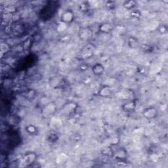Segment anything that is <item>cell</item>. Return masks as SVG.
Segmentation results:
<instances>
[{
    "label": "cell",
    "mask_w": 168,
    "mask_h": 168,
    "mask_svg": "<svg viewBox=\"0 0 168 168\" xmlns=\"http://www.w3.org/2000/svg\"><path fill=\"white\" fill-rule=\"evenodd\" d=\"M75 20V14L71 9H66L63 11L60 17V21L66 25H70Z\"/></svg>",
    "instance_id": "obj_1"
},
{
    "label": "cell",
    "mask_w": 168,
    "mask_h": 168,
    "mask_svg": "<svg viewBox=\"0 0 168 168\" xmlns=\"http://www.w3.org/2000/svg\"><path fill=\"white\" fill-rule=\"evenodd\" d=\"M158 109L154 107H149L144 108L143 111V116L146 120H154L158 116Z\"/></svg>",
    "instance_id": "obj_2"
},
{
    "label": "cell",
    "mask_w": 168,
    "mask_h": 168,
    "mask_svg": "<svg viewBox=\"0 0 168 168\" xmlns=\"http://www.w3.org/2000/svg\"><path fill=\"white\" fill-rule=\"evenodd\" d=\"M37 159V154L34 152H27L22 157V162L26 166H30Z\"/></svg>",
    "instance_id": "obj_3"
},
{
    "label": "cell",
    "mask_w": 168,
    "mask_h": 168,
    "mask_svg": "<svg viewBox=\"0 0 168 168\" xmlns=\"http://www.w3.org/2000/svg\"><path fill=\"white\" fill-rule=\"evenodd\" d=\"M137 101L136 99H133L123 103L122 106V109L123 112L127 113H131L134 112L137 108Z\"/></svg>",
    "instance_id": "obj_4"
},
{
    "label": "cell",
    "mask_w": 168,
    "mask_h": 168,
    "mask_svg": "<svg viewBox=\"0 0 168 168\" xmlns=\"http://www.w3.org/2000/svg\"><path fill=\"white\" fill-rule=\"evenodd\" d=\"M128 157V152L123 147H120L119 149H117L116 150H114V154L112 158L117 161L126 160Z\"/></svg>",
    "instance_id": "obj_5"
},
{
    "label": "cell",
    "mask_w": 168,
    "mask_h": 168,
    "mask_svg": "<svg viewBox=\"0 0 168 168\" xmlns=\"http://www.w3.org/2000/svg\"><path fill=\"white\" fill-rule=\"evenodd\" d=\"M78 37L80 40L86 41L93 36V32L89 28L82 27L78 30Z\"/></svg>",
    "instance_id": "obj_6"
},
{
    "label": "cell",
    "mask_w": 168,
    "mask_h": 168,
    "mask_svg": "<svg viewBox=\"0 0 168 168\" xmlns=\"http://www.w3.org/2000/svg\"><path fill=\"white\" fill-rule=\"evenodd\" d=\"M115 26L112 23L105 22L99 26V31L102 34H110L114 30Z\"/></svg>",
    "instance_id": "obj_7"
},
{
    "label": "cell",
    "mask_w": 168,
    "mask_h": 168,
    "mask_svg": "<svg viewBox=\"0 0 168 168\" xmlns=\"http://www.w3.org/2000/svg\"><path fill=\"white\" fill-rule=\"evenodd\" d=\"M112 89L108 85H105L102 86L98 91V95L103 98H108L112 95Z\"/></svg>",
    "instance_id": "obj_8"
},
{
    "label": "cell",
    "mask_w": 168,
    "mask_h": 168,
    "mask_svg": "<svg viewBox=\"0 0 168 168\" xmlns=\"http://www.w3.org/2000/svg\"><path fill=\"white\" fill-rule=\"evenodd\" d=\"M93 74L96 76H101L105 72V68L102 64L97 63L91 68Z\"/></svg>",
    "instance_id": "obj_9"
},
{
    "label": "cell",
    "mask_w": 168,
    "mask_h": 168,
    "mask_svg": "<svg viewBox=\"0 0 168 168\" xmlns=\"http://www.w3.org/2000/svg\"><path fill=\"white\" fill-rule=\"evenodd\" d=\"M47 140L49 143L55 144L59 140V135L55 131L49 132L47 136Z\"/></svg>",
    "instance_id": "obj_10"
},
{
    "label": "cell",
    "mask_w": 168,
    "mask_h": 168,
    "mask_svg": "<svg viewBox=\"0 0 168 168\" xmlns=\"http://www.w3.org/2000/svg\"><path fill=\"white\" fill-rule=\"evenodd\" d=\"M101 154L108 158H112L114 154V149L110 145L108 146L102 147L101 150Z\"/></svg>",
    "instance_id": "obj_11"
},
{
    "label": "cell",
    "mask_w": 168,
    "mask_h": 168,
    "mask_svg": "<svg viewBox=\"0 0 168 168\" xmlns=\"http://www.w3.org/2000/svg\"><path fill=\"white\" fill-rule=\"evenodd\" d=\"M78 105L76 104V102H71L67 103L66 105H65L64 107V110L67 113H73L76 110V109L78 108Z\"/></svg>",
    "instance_id": "obj_12"
},
{
    "label": "cell",
    "mask_w": 168,
    "mask_h": 168,
    "mask_svg": "<svg viewBox=\"0 0 168 168\" xmlns=\"http://www.w3.org/2000/svg\"><path fill=\"white\" fill-rule=\"evenodd\" d=\"M56 110V106L54 103H49L48 105L45 106V107L43 109V113L45 114V116H49L51 114H53Z\"/></svg>",
    "instance_id": "obj_13"
},
{
    "label": "cell",
    "mask_w": 168,
    "mask_h": 168,
    "mask_svg": "<svg viewBox=\"0 0 168 168\" xmlns=\"http://www.w3.org/2000/svg\"><path fill=\"white\" fill-rule=\"evenodd\" d=\"M137 5V2L135 0H128V1H125L123 3V7H124L125 9L131 11L134 9Z\"/></svg>",
    "instance_id": "obj_14"
},
{
    "label": "cell",
    "mask_w": 168,
    "mask_h": 168,
    "mask_svg": "<svg viewBox=\"0 0 168 168\" xmlns=\"http://www.w3.org/2000/svg\"><path fill=\"white\" fill-rule=\"evenodd\" d=\"M141 51H143L144 53H152L154 51V47L152 45H150V44L148 43H144L142 45L141 47Z\"/></svg>",
    "instance_id": "obj_15"
},
{
    "label": "cell",
    "mask_w": 168,
    "mask_h": 168,
    "mask_svg": "<svg viewBox=\"0 0 168 168\" xmlns=\"http://www.w3.org/2000/svg\"><path fill=\"white\" fill-rule=\"evenodd\" d=\"M26 132L30 135H35L37 133V128L34 125H28L25 128Z\"/></svg>",
    "instance_id": "obj_16"
},
{
    "label": "cell",
    "mask_w": 168,
    "mask_h": 168,
    "mask_svg": "<svg viewBox=\"0 0 168 168\" xmlns=\"http://www.w3.org/2000/svg\"><path fill=\"white\" fill-rule=\"evenodd\" d=\"M139 42H138V40L136 37H135L133 36H131L128 39V45L130 48H135L138 45Z\"/></svg>",
    "instance_id": "obj_17"
},
{
    "label": "cell",
    "mask_w": 168,
    "mask_h": 168,
    "mask_svg": "<svg viewBox=\"0 0 168 168\" xmlns=\"http://www.w3.org/2000/svg\"><path fill=\"white\" fill-rule=\"evenodd\" d=\"M120 138L118 136H112L110 138V145L111 146H116L120 144Z\"/></svg>",
    "instance_id": "obj_18"
},
{
    "label": "cell",
    "mask_w": 168,
    "mask_h": 168,
    "mask_svg": "<svg viewBox=\"0 0 168 168\" xmlns=\"http://www.w3.org/2000/svg\"><path fill=\"white\" fill-rule=\"evenodd\" d=\"M130 15L132 18L138 19H140L141 16H142V13H141L140 10L137 9H134L131 11Z\"/></svg>",
    "instance_id": "obj_19"
},
{
    "label": "cell",
    "mask_w": 168,
    "mask_h": 168,
    "mask_svg": "<svg viewBox=\"0 0 168 168\" xmlns=\"http://www.w3.org/2000/svg\"><path fill=\"white\" fill-rule=\"evenodd\" d=\"M105 7L109 10H114L116 8V4L115 1H107L105 3Z\"/></svg>",
    "instance_id": "obj_20"
},
{
    "label": "cell",
    "mask_w": 168,
    "mask_h": 168,
    "mask_svg": "<svg viewBox=\"0 0 168 168\" xmlns=\"http://www.w3.org/2000/svg\"><path fill=\"white\" fill-rule=\"evenodd\" d=\"M79 8L81 11H87L90 9V4L87 1L83 2L79 5Z\"/></svg>",
    "instance_id": "obj_21"
},
{
    "label": "cell",
    "mask_w": 168,
    "mask_h": 168,
    "mask_svg": "<svg viewBox=\"0 0 168 168\" xmlns=\"http://www.w3.org/2000/svg\"><path fill=\"white\" fill-rule=\"evenodd\" d=\"M31 40L32 41V42H35V43L40 42V41L42 40V36L39 33H36L32 36V37H31Z\"/></svg>",
    "instance_id": "obj_22"
},
{
    "label": "cell",
    "mask_w": 168,
    "mask_h": 168,
    "mask_svg": "<svg viewBox=\"0 0 168 168\" xmlns=\"http://www.w3.org/2000/svg\"><path fill=\"white\" fill-rule=\"evenodd\" d=\"M67 28V25L59 21L58 24L57 26V30L58 32H63L66 30Z\"/></svg>",
    "instance_id": "obj_23"
},
{
    "label": "cell",
    "mask_w": 168,
    "mask_h": 168,
    "mask_svg": "<svg viewBox=\"0 0 168 168\" xmlns=\"http://www.w3.org/2000/svg\"><path fill=\"white\" fill-rule=\"evenodd\" d=\"M32 41L30 39H28L26 40L25 42L23 43V45H22V48L24 49L25 50L26 49H28L29 48H30V46L32 45Z\"/></svg>",
    "instance_id": "obj_24"
},
{
    "label": "cell",
    "mask_w": 168,
    "mask_h": 168,
    "mask_svg": "<svg viewBox=\"0 0 168 168\" xmlns=\"http://www.w3.org/2000/svg\"><path fill=\"white\" fill-rule=\"evenodd\" d=\"M129 165V163L126 162V160H122V161H118L116 162V166L119 167H127Z\"/></svg>",
    "instance_id": "obj_25"
},
{
    "label": "cell",
    "mask_w": 168,
    "mask_h": 168,
    "mask_svg": "<svg viewBox=\"0 0 168 168\" xmlns=\"http://www.w3.org/2000/svg\"><path fill=\"white\" fill-rule=\"evenodd\" d=\"M89 65H88V64L86 63H82L79 66V70H81V71L82 72L86 71V70L89 69Z\"/></svg>",
    "instance_id": "obj_26"
},
{
    "label": "cell",
    "mask_w": 168,
    "mask_h": 168,
    "mask_svg": "<svg viewBox=\"0 0 168 168\" xmlns=\"http://www.w3.org/2000/svg\"><path fill=\"white\" fill-rule=\"evenodd\" d=\"M158 31H159V32H160V33L163 34L167 33V26L166 25L160 26V27H159V28H158Z\"/></svg>",
    "instance_id": "obj_27"
},
{
    "label": "cell",
    "mask_w": 168,
    "mask_h": 168,
    "mask_svg": "<svg viewBox=\"0 0 168 168\" xmlns=\"http://www.w3.org/2000/svg\"><path fill=\"white\" fill-rule=\"evenodd\" d=\"M63 37H62L61 40V42L62 43L68 42V41H70V36H68V35H66V36H64Z\"/></svg>",
    "instance_id": "obj_28"
},
{
    "label": "cell",
    "mask_w": 168,
    "mask_h": 168,
    "mask_svg": "<svg viewBox=\"0 0 168 168\" xmlns=\"http://www.w3.org/2000/svg\"><path fill=\"white\" fill-rule=\"evenodd\" d=\"M81 136L80 135H79V134H76V135H74V136L73 137V139H74V141H76V143L79 142V141L81 140Z\"/></svg>",
    "instance_id": "obj_29"
}]
</instances>
